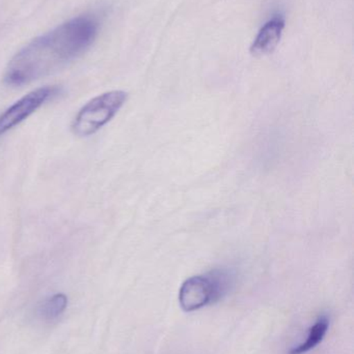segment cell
<instances>
[{
  "label": "cell",
  "instance_id": "obj_4",
  "mask_svg": "<svg viewBox=\"0 0 354 354\" xmlns=\"http://www.w3.org/2000/svg\"><path fill=\"white\" fill-rule=\"evenodd\" d=\"M57 86H45L30 91L0 114V136L24 122L46 102L60 93Z\"/></svg>",
  "mask_w": 354,
  "mask_h": 354
},
{
  "label": "cell",
  "instance_id": "obj_1",
  "mask_svg": "<svg viewBox=\"0 0 354 354\" xmlns=\"http://www.w3.org/2000/svg\"><path fill=\"white\" fill-rule=\"evenodd\" d=\"M99 22L91 15L67 21L31 41L12 58L4 73V82L22 86L70 64L82 55L95 41Z\"/></svg>",
  "mask_w": 354,
  "mask_h": 354
},
{
  "label": "cell",
  "instance_id": "obj_5",
  "mask_svg": "<svg viewBox=\"0 0 354 354\" xmlns=\"http://www.w3.org/2000/svg\"><path fill=\"white\" fill-rule=\"evenodd\" d=\"M285 28V20L276 17L264 24L251 47V53L256 57L272 53L282 39Z\"/></svg>",
  "mask_w": 354,
  "mask_h": 354
},
{
  "label": "cell",
  "instance_id": "obj_2",
  "mask_svg": "<svg viewBox=\"0 0 354 354\" xmlns=\"http://www.w3.org/2000/svg\"><path fill=\"white\" fill-rule=\"evenodd\" d=\"M232 270L216 268L205 274L187 279L179 291V304L183 311L191 313L216 303L234 284Z\"/></svg>",
  "mask_w": 354,
  "mask_h": 354
},
{
  "label": "cell",
  "instance_id": "obj_6",
  "mask_svg": "<svg viewBox=\"0 0 354 354\" xmlns=\"http://www.w3.org/2000/svg\"><path fill=\"white\" fill-rule=\"evenodd\" d=\"M330 324V317L326 314L320 315L315 324L310 328L306 341L291 349L289 354H306L315 349L326 338Z\"/></svg>",
  "mask_w": 354,
  "mask_h": 354
},
{
  "label": "cell",
  "instance_id": "obj_7",
  "mask_svg": "<svg viewBox=\"0 0 354 354\" xmlns=\"http://www.w3.org/2000/svg\"><path fill=\"white\" fill-rule=\"evenodd\" d=\"M68 307V297L62 293L52 295L37 308V315L46 322L57 320Z\"/></svg>",
  "mask_w": 354,
  "mask_h": 354
},
{
  "label": "cell",
  "instance_id": "obj_3",
  "mask_svg": "<svg viewBox=\"0 0 354 354\" xmlns=\"http://www.w3.org/2000/svg\"><path fill=\"white\" fill-rule=\"evenodd\" d=\"M128 93L112 91L87 102L75 116L72 132L78 137H89L108 124L126 103Z\"/></svg>",
  "mask_w": 354,
  "mask_h": 354
}]
</instances>
